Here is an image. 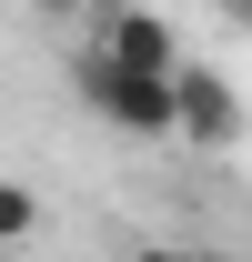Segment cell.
Wrapping results in <instances>:
<instances>
[{"label":"cell","instance_id":"obj_1","mask_svg":"<svg viewBox=\"0 0 252 262\" xmlns=\"http://www.w3.org/2000/svg\"><path fill=\"white\" fill-rule=\"evenodd\" d=\"M71 81H81V101H91L111 131H141V141L182 131V71H131V61H111V51H81Z\"/></svg>","mask_w":252,"mask_h":262},{"label":"cell","instance_id":"obj_2","mask_svg":"<svg viewBox=\"0 0 252 262\" xmlns=\"http://www.w3.org/2000/svg\"><path fill=\"white\" fill-rule=\"evenodd\" d=\"M232 131H242V101H232V81H222V71H182V141L222 151Z\"/></svg>","mask_w":252,"mask_h":262},{"label":"cell","instance_id":"obj_3","mask_svg":"<svg viewBox=\"0 0 252 262\" xmlns=\"http://www.w3.org/2000/svg\"><path fill=\"white\" fill-rule=\"evenodd\" d=\"M101 51L131 71H182V51H172V20H152V10H121L111 31H101Z\"/></svg>","mask_w":252,"mask_h":262},{"label":"cell","instance_id":"obj_4","mask_svg":"<svg viewBox=\"0 0 252 262\" xmlns=\"http://www.w3.org/2000/svg\"><path fill=\"white\" fill-rule=\"evenodd\" d=\"M31 222H40V202L20 182H0V242H31Z\"/></svg>","mask_w":252,"mask_h":262},{"label":"cell","instance_id":"obj_5","mask_svg":"<svg viewBox=\"0 0 252 262\" xmlns=\"http://www.w3.org/2000/svg\"><path fill=\"white\" fill-rule=\"evenodd\" d=\"M121 262H212V252H182V242H141V252H121Z\"/></svg>","mask_w":252,"mask_h":262},{"label":"cell","instance_id":"obj_6","mask_svg":"<svg viewBox=\"0 0 252 262\" xmlns=\"http://www.w3.org/2000/svg\"><path fill=\"white\" fill-rule=\"evenodd\" d=\"M40 10H81V0H40Z\"/></svg>","mask_w":252,"mask_h":262},{"label":"cell","instance_id":"obj_7","mask_svg":"<svg viewBox=\"0 0 252 262\" xmlns=\"http://www.w3.org/2000/svg\"><path fill=\"white\" fill-rule=\"evenodd\" d=\"M222 10H232V0H222Z\"/></svg>","mask_w":252,"mask_h":262}]
</instances>
